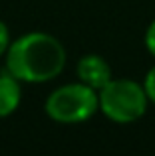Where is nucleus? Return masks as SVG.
Wrapping results in <instances>:
<instances>
[{"label": "nucleus", "instance_id": "39448f33", "mask_svg": "<svg viewBox=\"0 0 155 156\" xmlns=\"http://www.w3.org/2000/svg\"><path fill=\"white\" fill-rule=\"evenodd\" d=\"M20 99H22L20 81L12 73L0 75V119L14 113L20 105Z\"/></svg>", "mask_w": 155, "mask_h": 156}, {"label": "nucleus", "instance_id": "7ed1b4c3", "mask_svg": "<svg viewBox=\"0 0 155 156\" xmlns=\"http://www.w3.org/2000/svg\"><path fill=\"white\" fill-rule=\"evenodd\" d=\"M46 115L62 125H78L100 111L97 91L85 83H68L50 93L46 99Z\"/></svg>", "mask_w": 155, "mask_h": 156}, {"label": "nucleus", "instance_id": "f257e3e1", "mask_svg": "<svg viewBox=\"0 0 155 156\" xmlns=\"http://www.w3.org/2000/svg\"><path fill=\"white\" fill-rule=\"evenodd\" d=\"M66 50L62 42L46 32H30L10 42L6 50V69L18 81L46 83L62 73Z\"/></svg>", "mask_w": 155, "mask_h": 156}, {"label": "nucleus", "instance_id": "6e6552de", "mask_svg": "<svg viewBox=\"0 0 155 156\" xmlns=\"http://www.w3.org/2000/svg\"><path fill=\"white\" fill-rule=\"evenodd\" d=\"M8 46H10V32H8V26L0 20V55L6 53Z\"/></svg>", "mask_w": 155, "mask_h": 156}, {"label": "nucleus", "instance_id": "423d86ee", "mask_svg": "<svg viewBox=\"0 0 155 156\" xmlns=\"http://www.w3.org/2000/svg\"><path fill=\"white\" fill-rule=\"evenodd\" d=\"M143 87H145V93H147L149 101H153V103H155V65L147 71V75H145Z\"/></svg>", "mask_w": 155, "mask_h": 156}, {"label": "nucleus", "instance_id": "f03ea898", "mask_svg": "<svg viewBox=\"0 0 155 156\" xmlns=\"http://www.w3.org/2000/svg\"><path fill=\"white\" fill-rule=\"evenodd\" d=\"M100 111L113 122L129 125L141 119L147 111L149 97L145 87L133 79H109L97 91Z\"/></svg>", "mask_w": 155, "mask_h": 156}, {"label": "nucleus", "instance_id": "20e7f679", "mask_svg": "<svg viewBox=\"0 0 155 156\" xmlns=\"http://www.w3.org/2000/svg\"><path fill=\"white\" fill-rule=\"evenodd\" d=\"M78 77L88 87L100 91L112 79V67H109V63L101 55L89 53V55H84L78 61Z\"/></svg>", "mask_w": 155, "mask_h": 156}, {"label": "nucleus", "instance_id": "0eeeda50", "mask_svg": "<svg viewBox=\"0 0 155 156\" xmlns=\"http://www.w3.org/2000/svg\"><path fill=\"white\" fill-rule=\"evenodd\" d=\"M145 48H147V51L155 57V20L149 24L147 32H145Z\"/></svg>", "mask_w": 155, "mask_h": 156}]
</instances>
